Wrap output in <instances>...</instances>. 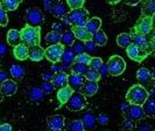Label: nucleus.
Instances as JSON below:
<instances>
[{
    "label": "nucleus",
    "mask_w": 155,
    "mask_h": 131,
    "mask_svg": "<svg viewBox=\"0 0 155 131\" xmlns=\"http://www.w3.org/2000/svg\"><path fill=\"white\" fill-rule=\"evenodd\" d=\"M7 43L9 46L15 47L21 43V36H20V31L18 29H9L7 33Z\"/></svg>",
    "instance_id": "a878e982"
},
{
    "label": "nucleus",
    "mask_w": 155,
    "mask_h": 131,
    "mask_svg": "<svg viewBox=\"0 0 155 131\" xmlns=\"http://www.w3.org/2000/svg\"><path fill=\"white\" fill-rule=\"evenodd\" d=\"M109 4H111V5H116V4H119L120 1H123V0H106Z\"/></svg>",
    "instance_id": "13d9d810"
},
{
    "label": "nucleus",
    "mask_w": 155,
    "mask_h": 131,
    "mask_svg": "<svg viewBox=\"0 0 155 131\" xmlns=\"http://www.w3.org/2000/svg\"><path fill=\"white\" fill-rule=\"evenodd\" d=\"M47 124L50 130H58V129H63L65 119L62 115H53L47 118Z\"/></svg>",
    "instance_id": "4468645a"
},
{
    "label": "nucleus",
    "mask_w": 155,
    "mask_h": 131,
    "mask_svg": "<svg viewBox=\"0 0 155 131\" xmlns=\"http://www.w3.org/2000/svg\"><path fill=\"white\" fill-rule=\"evenodd\" d=\"M43 97H45V93L39 87H34L29 90V98L33 102H40Z\"/></svg>",
    "instance_id": "72a5a7b5"
},
{
    "label": "nucleus",
    "mask_w": 155,
    "mask_h": 131,
    "mask_svg": "<svg viewBox=\"0 0 155 131\" xmlns=\"http://www.w3.org/2000/svg\"><path fill=\"white\" fill-rule=\"evenodd\" d=\"M21 43L26 45L28 48L35 46H40L41 42V27H34L31 25H25L22 29L20 31Z\"/></svg>",
    "instance_id": "f257e3e1"
},
{
    "label": "nucleus",
    "mask_w": 155,
    "mask_h": 131,
    "mask_svg": "<svg viewBox=\"0 0 155 131\" xmlns=\"http://www.w3.org/2000/svg\"><path fill=\"white\" fill-rule=\"evenodd\" d=\"M98 122L101 125H106L107 122H109V117L105 115V114H99V116H98Z\"/></svg>",
    "instance_id": "09e8293b"
},
{
    "label": "nucleus",
    "mask_w": 155,
    "mask_h": 131,
    "mask_svg": "<svg viewBox=\"0 0 155 131\" xmlns=\"http://www.w3.org/2000/svg\"><path fill=\"white\" fill-rule=\"evenodd\" d=\"M6 80H7V75H6V73L0 70V82L2 83V82H4V81H6Z\"/></svg>",
    "instance_id": "4d7b16f0"
},
{
    "label": "nucleus",
    "mask_w": 155,
    "mask_h": 131,
    "mask_svg": "<svg viewBox=\"0 0 155 131\" xmlns=\"http://www.w3.org/2000/svg\"><path fill=\"white\" fill-rule=\"evenodd\" d=\"M145 116L155 118V96H149L142 105Z\"/></svg>",
    "instance_id": "412c9836"
},
{
    "label": "nucleus",
    "mask_w": 155,
    "mask_h": 131,
    "mask_svg": "<svg viewBox=\"0 0 155 131\" xmlns=\"http://www.w3.org/2000/svg\"><path fill=\"white\" fill-rule=\"evenodd\" d=\"M25 19L27 21V25L38 27L39 25L43 22L45 16H43V13L41 12V9H39L38 7H29L26 12Z\"/></svg>",
    "instance_id": "6e6552de"
},
{
    "label": "nucleus",
    "mask_w": 155,
    "mask_h": 131,
    "mask_svg": "<svg viewBox=\"0 0 155 131\" xmlns=\"http://www.w3.org/2000/svg\"><path fill=\"white\" fill-rule=\"evenodd\" d=\"M46 42L50 46V45H56V43H60L61 41V34L60 33H56V32L51 31L49 32L46 35Z\"/></svg>",
    "instance_id": "f704fd0d"
},
{
    "label": "nucleus",
    "mask_w": 155,
    "mask_h": 131,
    "mask_svg": "<svg viewBox=\"0 0 155 131\" xmlns=\"http://www.w3.org/2000/svg\"><path fill=\"white\" fill-rule=\"evenodd\" d=\"M55 74L53 73H46V74H43L42 77H43V80L45 81H53V77H54Z\"/></svg>",
    "instance_id": "5fc2aeb1"
},
{
    "label": "nucleus",
    "mask_w": 155,
    "mask_h": 131,
    "mask_svg": "<svg viewBox=\"0 0 155 131\" xmlns=\"http://www.w3.org/2000/svg\"><path fill=\"white\" fill-rule=\"evenodd\" d=\"M92 41L96 46L103 47L107 43V36H106V34L101 29H99V31L96 32L92 35Z\"/></svg>",
    "instance_id": "2f4dec72"
},
{
    "label": "nucleus",
    "mask_w": 155,
    "mask_h": 131,
    "mask_svg": "<svg viewBox=\"0 0 155 131\" xmlns=\"http://www.w3.org/2000/svg\"><path fill=\"white\" fill-rule=\"evenodd\" d=\"M142 0H125V2L130 6H137L138 4H140Z\"/></svg>",
    "instance_id": "6e6d98bb"
},
{
    "label": "nucleus",
    "mask_w": 155,
    "mask_h": 131,
    "mask_svg": "<svg viewBox=\"0 0 155 131\" xmlns=\"http://www.w3.org/2000/svg\"><path fill=\"white\" fill-rule=\"evenodd\" d=\"M149 41H150V48H152V54H154L155 56V31L153 33V35L149 38Z\"/></svg>",
    "instance_id": "8fccbe9b"
},
{
    "label": "nucleus",
    "mask_w": 155,
    "mask_h": 131,
    "mask_svg": "<svg viewBox=\"0 0 155 131\" xmlns=\"http://www.w3.org/2000/svg\"><path fill=\"white\" fill-rule=\"evenodd\" d=\"M4 100V95H2V93H1V89H0V102Z\"/></svg>",
    "instance_id": "052dcab7"
},
{
    "label": "nucleus",
    "mask_w": 155,
    "mask_h": 131,
    "mask_svg": "<svg viewBox=\"0 0 155 131\" xmlns=\"http://www.w3.org/2000/svg\"><path fill=\"white\" fill-rule=\"evenodd\" d=\"M67 107L71 111H81L86 107L85 96L81 91H75L67 102Z\"/></svg>",
    "instance_id": "0eeeda50"
},
{
    "label": "nucleus",
    "mask_w": 155,
    "mask_h": 131,
    "mask_svg": "<svg viewBox=\"0 0 155 131\" xmlns=\"http://www.w3.org/2000/svg\"><path fill=\"white\" fill-rule=\"evenodd\" d=\"M72 46L75 47V48H74V52H75V53H77V54L84 53L83 50H84V48H85V47H84V45H83L81 41H79V42H75Z\"/></svg>",
    "instance_id": "c03bdc74"
},
{
    "label": "nucleus",
    "mask_w": 155,
    "mask_h": 131,
    "mask_svg": "<svg viewBox=\"0 0 155 131\" xmlns=\"http://www.w3.org/2000/svg\"><path fill=\"white\" fill-rule=\"evenodd\" d=\"M154 29V18L147 16H140L139 20L133 26L132 34L148 36Z\"/></svg>",
    "instance_id": "7ed1b4c3"
},
{
    "label": "nucleus",
    "mask_w": 155,
    "mask_h": 131,
    "mask_svg": "<svg viewBox=\"0 0 155 131\" xmlns=\"http://www.w3.org/2000/svg\"><path fill=\"white\" fill-rule=\"evenodd\" d=\"M124 126H125V129H127L128 131L133 130V128H134V122H132L131 119H128V118H126V117H125Z\"/></svg>",
    "instance_id": "de8ad7c7"
},
{
    "label": "nucleus",
    "mask_w": 155,
    "mask_h": 131,
    "mask_svg": "<svg viewBox=\"0 0 155 131\" xmlns=\"http://www.w3.org/2000/svg\"><path fill=\"white\" fill-rule=\"evenodd\" d=\"M101 74L99 70L92 69V68H89L85 74L86 81H92V82H98L101 80Z\"/></svg>",
    "instance_id": "c9c22d12"
},
{
    "label": "nucleus",
    "mask_w": 155,
    "mask_h": 131,
    "mask_svg": "<svg viewBox=\"0 0 155 131\" xmlns=\"http://www.w3.org/2000/svg\"><path fill=\"white\" fill-rule=\"evenodd\" d=\"M148 97H149V91L141 84H133L126 94V101L131 105L142 107Z\"/></svg>",
    "instance_id": "f03ea898"
},
{
    "label": "nucleus",
    "mask_w": 155,
    "mask_h": 131,
    "mask_svg": "<svg viewBox=\"0 0 155 131\" xmlns=\"http://www.w3.org/2000/svg\"><path fill=\"white\" fill-rule=\"evenodd\" d=\"M150 74H152V77H153V80L155 81V66L152 68V71H150Z\"/></svg>",
    "instance_id": "bf43d9fd"
},
{
    "label": "nucleus",
    "mask_w": 155,
    "mask_h": 131,
    "mask_svg": "<svg viewBox=\"0 0 155 131\" xmlns=\"http://www.w3.org/2000/svg\"><path fill=\"white\" fill-rule=\"evenodd\" d=\"M107 73L111 76H119L126 69V62L119 55H112L107 61Z\"/></svg>",
    "instance_id": "39448f33"
},
{
    "label": "nucleus",
    "mask_w": 155,
    "mask_h": 131,
    "mask_svg": "<svg viewBox=\"0 0 155 131\" xmlns=\"http://www.w3.org/2000/svg\"><path fill=\"white\" fill-rule=\"evenodd\" d=\"M0 131H12V126L8 123L0 124Z\"/></svg>",
    "instance_id": "603ef678"
},
{
    "label": "nucleus",
    "mask_w": 155,
    "mask_h": 131,
    "mask_svg": "<svg viewBox=\"0 0 155 131\" xmlns=\"http://www.w3.org/2000/svg\"><path fill=\"white\" fill-rule=\"evenodd\" d=\"M7 23H8L7 12L4 11L2 8L0 7V27H5V26H7Z\"/></svg>",
    "instance_id": "37998d69"
},
{
    "label": "nucleus",
    "mask_w": 155,
    "mask_h": 131,
    "mask_svg": "<svg viewBox=\"0 0 155 131\" xmlns=\"http://www.w3.org/2000/svg\"><path fill=\"white\" fill-rule=\"evenodd\" d=\"M75 61H76V54H75L74 49H71V47H65L61 62L64 66H72L75 63Z\"/></svg>",
    "instance_id": "aec40b11"
},
{
    "label": "nucleus",
    "mask_w": 155,
    "mask_h": 131,
    "mask_svg": "<svg viewBox=\"0 0 155 131\" xmlns=\"http://www.w3.org/2000/svg\"><path fill=\"white\" fill-rule=\"evenodd\" d=\"M64 49H65V47L63 46L62 43L50 45V46L47 47L46 49H45V57L48 61L51 62V63L61 62Z\"/></svg>",
    "instance_id": "423d86ee"
},
{
    "label": "nucleus",
    "mask_w": 155,
    "mask_h": 131,
    "mask_svg": "<svg viewBox=\"0 0 155 131\" xmlns=\"http://www.w3.org/2000/svg\"><path fill=\"white\" fill-rule=\"evenodd\" d=\"M9 73H11V75L13 78H15L18 81H20V80H22L23 76H25V73H26V70L23 68L22 66H20V64H12L11 66V68H9Z\"/></svg>",
    "instance_id": "7c9ffc66"
},
{
    "label": "nucleus",
    "mask_w": 155,
    "mask_h": 131,
    "mask_svg": "<svg viewBox=\"0 0 155 131\" xmlns=\"http://www.w3.org/2000/svg\"><path fill=\"white\" fill-rule=\"evenodd\" d=\"M75 35H74V33L69 29H67V31H64L61 34V41H60V43H62L64 47H71L74 43H75Z\"/></svg>",
    "instance_id": "c756f323"
},
{
    "label": "nucleus",
    "mask_w": 155,
    "mask_h": 131,
    "mask_svg": "<svg viewBox=\"0 0 155 131\" xmlns=\"http://www.w3.org/2000/svg\"><path fill=\"white\" fill-rule=\"evenodd\" d=\"M89 69V66L86 64H82V63H74L72 64V68H71V73H75L77 75H82V76H85L86 71Z\"/></svg>",
    "instance_id": "4c0bfd02"
},
{
    "label": "nucleus",
    "mask_w": 155,
    "mask_h": 131,
    "mask_svg": "<svg viewBox=\"0 0 155 131\" xmlns=\"http://www.w3.org/2000/svg\"><path fill=\"white\" fill-rule=\"evenodd\" d=\"M21 2H22V0H0V7L6 12L15 11L16 8L20 6Z\"/></svg>",
    "instance_id": "c85d7f7f"
},
{
    "label": "nucleus",
    "mask_w": 155,
    "mask_h": 131,
    "mask_svg": "<svg viewBox=\"0 0 155 131\" xmlns=\"http://www.w3.org/2000/svg\"><path fill=\"white\" fill-rule=\"evenodd\" d=\"M68 5L64 4L62 1H56L53 7H51V13L54 14L56 18H64L65 16H68L69 13V9H68Z\"/></svg>",
    "instance_id": "f3484780"
},
{
    "label": "nucleus",
    "mask_w": 155,
    "mask_h": 131,
    "mask_svg": "<svg viewBox=\"0 0 155 131\" xmlns=\"http://www.w3.org/2000/svg\"><path fill=\"white\" fill-rule=\"evenodd\" d=\"M137 131H153V130H152V128H150L149 124L140 123V124H138V126H137Z\"/></svg>",
    "instance_id": "49530a36"
},
{
    "label": "nucleus",
    "mask_w": 155,
    "mask_h": 131,
    "mask_svg": "<svg viewBox=\"0 0 155 131\" xmlns=\"http://www.w3.org/2000/svg\"><path fill=\"white\" fill-rule=\"evenodd\" d=\"M101 27V19L98 18V16H93L91 19H89L85 25V28L91 35H93L96 32L99 31Z\"/></svg>",
    "instance_id": "4be33fe9"
},
{
    "label": "nucleus",
    "mask_w": 155,
    "mask_h": 131,
    "mask_svg": "<svg viewBox=\"0 0 155 131\" xmlns=\"http://www.w3.org/2000/svg\"><path fill=\"white\" fill-rule=\"evenodd\" d=\"M141 16H155V0H146L142 5Z\"/></svg>",
    "instance_id": "cd10ccee"
},
{
    "label": "nucleus",
    "mask_w": 155,
    "mask_h": 131,
    "mask_svg": "<svg viewBox=\"0 0 155 131\" xmlns=\"http://www.w3.org/2000/svg\"><path fill=\"white\" fill-rule=\"evenodd\" d=\"M132 42L133 45H135L137 47L142 48L145 50H148L149 53H152L150 41H149V38H147V36H142V35H138V34H132Z\"/></svg>",
    "instance_id": "2eb2a0df"
},
{
    "label": "nucleus",
    "mask_w": 155,
    "mask_h": 131,
    "mask_svg": "<svg viewBox=\"0 0 155 131\" xmlns=\"http://www.w3.org/2000/svg\"><path fill=\"white\" fill-rule=\"evenodd\" d=\"M84 4H85V0H67V5L71 11L83 8Z\"/></svg>",
    "instance_id": "58836bf2"
},
{
    "label": "nucleus",
    "mask_w": 155,
    "mask_h": 131,
    "mask_svg": "<svg viewBox=\"0 0 155 131\" xmlns=\"http://www.w3.org/2000/svg\"><path fill=\"white\" fill-rule=\"evenodd\" d=\"M53 31L56 32V33H60V34H62L63 32H64V25L62 22H56L53 25Z\"/></svg>",
    "instance_id": "a18cd8bd"
},
{
    "label": "nucleus",
    "mask_w": 155,
    "mask_h": 131,
    "mask_svg": "<svg viewBox=\"0 0 155 131\" xmlns=\"http://www.w3.org/2000/svg\"><path fill=\"white\" fill-rule=\"evenodd\" d=\"M45 57V50L43 48L40 46L31 47L29 48V53H28V59H31V61L39 62Z\"/></svg>",
    "instance_id": "b1692460"
},
{
    "label": "nucleus",
    "mask_w": 155,
    "mask_h": 131,
    "mask_svg": "<svg viewBox=\"0 0 155 131\" xmlns=\"http://www.w3.org/2000/svg\"><path fill=\"white\" fill-rule=\"evenodd\" d=\"M71 32L74 33L75 39H77L81 42H86L92 40V35L87 32L85 27H77V26H71Z\"/></svg>",
    "instance_id": "ddd939ff"
},
{
    "label": "nucleus",
    "mask_w": 155,
    "mask_h": 131,
    "mask_svg": "<svg viewBox=\"0 0 155 131\" xmlns=\"http://www.w3.org/2000/svg\"><path fill=\"white\" fill-rule=\"evenodd\" d=\"M53 84L57 88H63L65 85H68V74H65L64 71H58L56 73L53 77Z\"/></svg>",
    "instance_id": "393cba45"
},
{
    "label": "nucleus",
    "mask_w": 155,
    "mask_h": 131,
    "mask_svg": "<svg viewBox=\"0 0 155 131\" xmlns=\"http://www.w3.org/2000/svg\"><path fill=\"white\" fill-rule=\"evenodd\" d=\"M51 131H67V130H64V129H58V130H51Z\"/></svg>",
    "instance_id": "680f3d73"
},
{
    "label": "nucleus",
    "mask_w": 155,
    "mask_h": 131,
    "mask_svg": "<svg viewBox=\"0 0 155 131\" xmlns=\"http://www.w3.org/2000/svg\"><path fill=\"white\" fill-rule=\"evenodd\" d=\"M82 122H83V125H84V129H87V130H91L96 126V118L92 115V112H90V111L84 115Z\"/></svg>",
    "instance_id": "473e14b6"
},
{
    "label": "nucleus",
    "mask_w": 155,
    "mask_h": 131,
    "mask_svg": "<svg viewBox=\"0 0 155 131\" xmlns=\"http://www.w3.org/2000/svg\"><path fill=\"white\" fill-rule=\"evenodd\" d=\"M0 89L4 96H13L18 90V85L13 80H6L0 84Z\"/></svg>",
    "instance_id": "dca6fc26"
},
{
    "label": "nucleus",
    "mask_w": 155,
    "mask_h": 131,
    "mask_svg": "<svg viewBox=\"0 0 155 131\" xmlns=\"http://www.w3.org/2000/svg\"><path fill=\"white\" fill-rule=\"evenodd\" d=\"M56 1H58V0H56Z\"/></svg>",
    "instance_id": "e2e57ef3"
},
{
    "label": "nucleus",
    "mask_w": 155,
    "mask_h": 131,
    "mask_svg": "<svg viewBox=\"0 0 155 131\" xmlns=\"http://www.w3.org/2000/svg\"><path fill=\"white\" fill-rule=\"evenodd\" d=\"M103 66H104L103 60H101V57H98V56H92L91 61L89 63V68H92V69L96 70H101Z\"/></svg>",
    "instance_id": "a19ab883"
},
{
    "label": "nucleus",
    "mask_w": 155,
    "mask_h": 131,
    "mask_svg": "<svg viewBox=\"0 0 155 131\" xmlns=\"http://www.w3.org/2000/svg\"><path fill=\"white\" fill-rule=\"evenodd\" d=\"M55 87L51 81H43V83L41 85V90L45 94H51L54 91Z\"/></svg>",
    "instance_id": "79ce46f5"
},
{
    "label": "nucleus",
    "mask_w": 155,
    "mask_h": 131,
    "mask_svg": "<svg viewBox=\"0 0 155 131\" xmlns=\"http://www.w3.org/2000/svg\"><path fill=\"white\" fill-rule=\"evenodd\" d=\"M137 80H138L139 84H141L142 87H145V88H146L147 85H152V83L154 82L150 71H149L147 68H145V67L140 68V69L137 71Z\"/></svg>",
    "instance_id": "f8f14e48"
},
{
    "label": "nucleus",
    "mask_w": 155,
    "mask_h": 131,
    "mask_svg": "<svg viewBox=\"0 0 155 131\" xmlns=\"http://www.w3.org/2000/svg\"><path fill=\"white\" fill-rule=\"evenodd\" d=\"M84 131H85V130H84Z\"/></svg>",
    "instance_id": "69168bd1"
},
{
    "label": "nucleus",
    "mask_w": 155,
    "mask_h": 131,
    "mask_svg": "<svg viewBox=\"0 0 155 131\" xmlns=\"http://www.w3.org/2000/svg\"><path fill=\"white\" fill-rule=\"evenodd\" d=\"M94 43H93L92 40H90V41H86V42H84V47H85L87 50H94Z\"/></svg>",
    "instance_id": "3c124183"
},
{
    "label": "nucleus",
    "mask_w": 155,
    "mask_h": 131,
    "mask_svg": "<svg viewBox=\"0 0 155 131\" xmlns=\"http://www.w3.org/2000/svg\"><path fill=\"white\" fill-rule=\"evenodd\" d=\"M6 53H7V47L4 42H0V56L5 55Z\"/></svg>",
    "instance_id": "864d4df0"
},
{
    "label": "nucleus",
    "mask_w": 155,
    "mask_h": 131,
    "mask_svg": "<svg viewBox=\"0 0 155 131\" xmlns=\"http://www.w3.org/2000/svg\"><path fill=\"white\" fill-rule=\"evenodd\" d=\"M74 93L75 91L71 89V87H69V85H65L63 88H60L58 91H57V100L60 101L61 105L67 104V102L69 101V98L71 97V95Z\"/></svg>",
    "instance_id": "6ab92c4d"
},
{
    "label": "nucleus",
    "mask_w": 155,
    "mask_h": 131,
    "mask_svg": "<svg viewBox=\"0 0 155 131\" xmlns=\"http://www.w3.org/2000/svg\"><path fill=\"white\" fill-rule=\"evenodd\" d=\"M153 131H155V130H153Z\"/></svg>",
    "instance_id": "0e129e2a"
},
{
    "label": "nucleus",
    "mask_w": 155,
    "mask_h": 131,
    "mask_svg": "<svg viewBox=\"0 0 155 131\" xmlns=\"http://www.w3.org/2000/svg\"><path fill=\"white\" fill-rule=\"evenodd\" d=\"M126 53H127V56L133 60V61L135 62H141L143 61L146 57H148L149 55L152 54V53H149L148 50H145V49H142V48H139V47H137L135 45H131L130 47H127L126 48Z\"/></svg>",
    "instance_id": "1a4fd4ad"
},
{
    "label": "nucleus",
    "mask_w": 155,
    "mask_h": 131,
    "mask_svg": "<svg viewBox=\"0 0 155 131\" xmlns=\"http://www.w3.org/2000/svg\"><path fill=\"white\" fill-rule=\"evenodd\" d=\"M67 131H84V125L81 119H75L67 124Z\"/></svg>",
    "instance_id": "e433bc0d"
},
{
    "label": "nucleus",
    "mask_w": 155,
    "mask_h": 131,
    "mask_svg": "<svg viewBox=\"0 0 155 131\" xmlns=\"http://www.w3.org/2000/svg\"><path fill=\"white\" fill-rule=\"evenodd\" d=\"M28 53H29V48L23 43H20L13 48V55L19 61H25L26 59H28Z\"/></svg>",
    "instance_id": "a211bd4d"
},
{
    "label": "nucleus",
    "mask_w": 155,
    "mask_h": 131,
    "mask_svg": "<svg viewBox=\"0 0 155 131\" xmlns=\"http://www.w3.org/2000/svg\"><path fill=\"white\" fill-rule=\"evenodd\" d=\"M92 56H90V54L87 53H81V54L76 55V63H82V64H86L89 66V63L91 61Z\"/></svg>",
    "instance_id": "ea45409f"
},
{
    "label": "nucleus",
    "mask_w": 155,
    "mask_h": 131,
    "mask_svg": "<svg viewBox=\"0 0 155 131\" xmlns=\"http://www.w3.org/2000/svg\"><path fill=\"white\" fill-rule=\"evenodd\" d=\"M97 91H98V82H92V81H86L81 89V93L84 96H93Z\"/></svg>",
    "instance_id": "5701e85b"
},
{
    "label": "nucleus",
    "mask_w": 155,
    "mask_h": 131,
    "mask_svg": "<svg viewBox=\"0 0 155 131\" xmlns=\"http://www.w3.org/2000/svg\"><path fill=\"white\" fill-rule=\"evenodd\" d=\"M69 25L71 26H77V27H85L86 22L89 20V12L85 8H79L70 11L67 16Z\"/></svg>",
    "instance_id": "20e7f679"
},
{
    "label": "nucleus",
    "mask_w": 155,
    "mask_h": 131,
    "mask_svg": "<svg viewBox=\"0 0 155 131\" xmlns=\"http://www.w3.org/2000/svg\"><path fill=\"white\" fill-rule=\"evenodd\" d=\"M132 34L131 33H120L117 36V45L123 48H127L132 45Z\"/></svg>",
    "instance_id": "bb28decb"
},
{
    "label": "nucleus",
    "mask_w": 155,
    "mask_h": 131,
    "mask_svg": "<svg viewBox=\"0 0 155 131\" xmlns=\"http://www.w3.org/2000/svg\"><path fill=\"white\" fill-rule=\"evenodd\" d=\"M84 83H85V76L77 75L75 73H71L70 75H68V85L71 87L74 91H81Z\"/></svg>",
    "instance_id": "9b49d317"
},
{
    "label": "nucleus",
    "mask_w": 155,
    "mask_h": 131,
    "mask_svg": "<svg viewBox=\"0 0 155 131\" xmlns=\"http://www.w3.org/2000/svg\"><path fill=\"white\" fill-rule=\"evenodd\" d=\"M125 115H126V118L131 119L132 122H139V121L143 119L146 117L142 107H140V105H131V104H130L128 108L126 109Z\"/></svg>",
    "instance_id": "9d476101"
}]
</instances>
